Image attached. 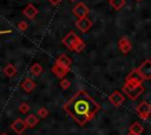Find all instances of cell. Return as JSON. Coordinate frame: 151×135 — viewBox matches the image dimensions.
I'll return each mask as SVG.
<instances>
[{
    "mask_svg": "<svg viewBox=\"0 0 151 135\" xmlns=\"http://www.w3.org/2000/svg\"><path fill=\"white\" fill-rule=\"evenodd\" d=\"M136 1H140V0H136Z\"/></svg>",
    "mask_w": 151,
    "mask_h": 135,
    "instance_id": "cell-30",
    "label": "cell"
},
{
    "mask_svg": "<svg viewBox=\"0 0 151 135\" xmlns=\"http://www.w3.org/2000/svg\"><path fill=\"white\" fill-rule=\"evenodd\" d=\"M22 14L28 18V19H34L38 14V9L32 5V4H28L24 9H22Z\"/></svg>",
    "mask_w": 151,
    "mask_h": 135,
    "instance_id": "cell-14",
    "label": "cell"
},
{
    "mask_svg": "<svg viewBox=\"0 0 151 135\" xmlns=\"http://www.w3.org/2000/svg\"><path fill=\"white\" fill-rule=\"evenodd\" d=\"M64 110L80 127L90 122L100 110V104L85 90H78L64 106Z\"/></svg>",
    "mask_w": 151,
    "mask_h": 135,
    "instance_id": "cell-1",
    "label": "cell"
},
{
    "mask_svg": "<svg viewBox=\"0 0 151 135\" xmlns=\"http://www.w3.org/2000/svg\"><path fill=\"white\" fill-rule=\"evenodd\" d=\"M29 70H31V73H32L33 75H35V76H38V75H40V74L42 73V70H44V68H42V66H41L40 63H38V62H35V63H33V65L31 66V68H29Z\"/></svg>",
    "mask_w": 151,
    "mask_h": 135,
    "instance_id": "cell-19",
    "label": "cell"
},
{
    "mask_svg": "<svg viewBox=\"0 0 151 135\" xmlns=\"http://www.w3.org/2000/svg\"><path fill=\"white\" fill-rule=\"evenodd\" d=\"M71 1H76V0H71Z\"/></svg>",
    "mask_w": 151,
    "mask_h": 135,
    "instance_id": "cell-29",
    "label": "cell"
},
{
    "mask_svg": "<svg viewBox=\"0 0 151 135\" xmlns=\"http://www.w3.org/2000/svg\"><path fill=\"white\" fill-rule=\"evenodd\" d=\"M136 70L142 76L143 80H150L151 79V61L145 60L142 65L138 66V68H136Z\"/></svg>",
    "mask_w": 151,
    "mask_h": 135,
    "instance_id": "cell-5",
    "label": "cell"
},
{
    "mask_svg": "<svg viewBox=\"0 0 151 135\" xmlns=\"http://www.w3.org/2000/svg\"><path fill=\"white\" fill-rule=\"evenodd\" d=\"M109 2L111 5V7L116 11H120L125 6V0H110Z\"/></svg>",
    "mask_w": 151,
    "mask_h": 135,
    "instance_id": "cell-20",
    "label": "cell"
},
{
    "mask_svg": "<svg viewBox=\"0 0 151 135\" xmlns=\"http://www.w3.org/2000/svg\"><path fill=\"white\" fill-rule=\"evenodd\" d=\"M109 101L114 106V107H120L124 102H125V95L118 90L113 92L110 96H109Z\"/></svg>",
    "mask_w": 151,
    "mask_h": 135,
    "instance_id": "cell-9",
    "label": "cell"
},
{
    "mask_svg": "<svg viewBox=\"0 0 151 135\" xmlns=\"http://www.w3.org/2000/svg\"><path fill=\"white\" fill-rule=\"evenodd\" d=\"M145 87L143 85H139L137 87H125L123 86V94L125 96H127L131 101H136L137 99H139V96L144 93Z\"/></svg>",
    "mask_w": 151,
    "mask_h": 135,
    "instance_id": "cell-3",
    "label": "cell"
},
{
    "mask_svg": "<svg viewBox=\"0 0 151 135\" xmlns=\"http://www.w3.org/2000/svg\"><path fill=\"white\" fill-rule=\"evenodd\" d=\"M4 74H5L6 76H8V77L14 76V75L17 74V68H15V66H14L13 63L6 65L5 68H4Z\"/></svg>",
    "mask_w": 151,
    "mask_h": 135,
    "instance_id": "cell-18",
    "label": "cell"
},
{
    "mask_svg": "<svg viewBox=\"0 0 151 135\" xmlns=\"http://www.w3.org/2000/svg\"><path fill=\"white\" fill-rule=\"evenodd\" d=\"M136 110H137V114L139 117H142L143 120H147L151 114V104L147 101H142L137 106Z\"/></svg>",
    "mask_w": 151,
    "mask_h": 135,
    "instance_id": "cell-6",
    "label": "cell"
},
{
    "mask_svg": "<svg viewBox=\"0 0 151 135\" xmlns=\"http://www.w3.org/2000/svg\"><path fill=\"white\" fill-rule=\"evenodd\" d=\"M76 27L80 31V32H83V33H85V32H87L91 27H92V21L86 16V18H80V19H78L77 21H76Z\"/></svg>",
    "mask_w": 151,
    "mask_h": 135,
    "instance_id": "cell-10",
    "label": "cell"
},
{
    "mask_svg": "<svg viewBox=\"0 0 151 135\" xmlns=\"http://www.w3.org/2000/svg\"><path fill=\"white\" fill-rule=\"evenodd\" d=\"M61 42L68 50L76 53H81L86 47V43L83 41V39L79 35H77L74 32H68L63 38Z\"/></svg>",
    "mask_w": 151,
    "mask_h": 135,
    "instance_id": "cell-2",
    "label": "cell"
},
{
    "mask_svg": "<svg viewBox=\"0 0 151 135\" xmlns=\"http://www.w3.org/2000/svg\"><path fill=\"white\" fill-rule=\"evenodd\" d=\"M28 110H29V106H28V103H26V102H21V103L19 104V112H20V113L26 114V113H28Z\"/></svg>",
    "mask_w": 151,
    "mask_h": 135,
    "instance_id": "cell-21",
    "label": "cell"
},
{
    "mask_svg": "<svg viewBox=\"0 0 151 135\" xmlns=\"http://www.w3.org/2000/svg\"><path fill=\"white\" fill-rule=\"evenodd\" d=\"M51 70H52V73H53L58 79H64V77L66 76V74L70 72V68L63 67V66H59V65L54 63V65L52 66Z\"/></svg>",
    "mask_w": 151,
    "mask_h": 135,
    "instance_id": "cell-12",
    "label": "cell"
},
{
    "mask_svg": "<svg viewBox=\"0 0 151 135\" xmlns=\"http://www.w3.org/2000/svg\"><path fill=\"white\" fill-rule=\"evenodd\" d=\"M12 31L11 29H4V31H0V35H4V34H11Z\"/></svg>",
    "mask_w": 151,
    "mask_h": 135,
    "instance_id": "cell-25",
    "label": "cell"
},
{
    "mask_svg": "<svg viewBox=\"0 0 151 135\" xmlns=\"http://www.w3.org/2000/svg\"><path fill=\"white\" fill-rule=\"evenodd\" d=\"M54 63H57V65H59V66H63V67L70 68L71 65H72V59H71L68 55H66V54L63 53V54H60V55L57 58V60H55Z\"/></svg>",
    "mask_w": 151,
    "mask_h": 135,
    "instance_id": "cell-13",
    "label": "cell"
},
{
    "mask_svg": "<svg viewBox=\"0 0 151 135\" xmlns=\"http://www.w3.org/2000/svg\"><path fill=\"white\" fill-rule=\"evenodd\" d=\"M20 87L26 92V93H31L32 90H34V88L37 87V85H35V82L32 80V79H29V77H26L22 82H21V85H20Z\"/></svg>",
    "mask_w": 151,
    "mask_h": 135,
    "instance_id": "cell-15",
    "label": "cell"
},
{
    "mask_svg": "<svg viewBox=\"0 0 151 135\" xmlns=\"http://www.w3.org/2000/svg\"><path fill=\"white\" fill-rule=\"evenodd\" d=\"M17 27H18L19 31L25 32V31H27V28H28V23H27L26 21H20V22L17 25Z\"/></svg>",
    "mask_w": 151,
    "mask_h": 135,
    "instance_id": "cell-24",
    "label": "cell"
},
{
    "mask_svg": "<svg viewBox=\"0 0 151 135\" xmlns=\"http://www.w3.org/2000/svg\"><path fill=\"white\" fill-rule=\"evenodd\" d=\"M143 81H144V80L142 79V76L137 73L136 69H133L132 72H130V73L126 75L123 86H125V87H137V86H139V85H143Z\"/></svg>",
    "mask_w": 151,
    "mask_h": 135,
    "instance_id": "cell-4",
    "label": "cell"
},
{
    "mask_svg": "<svg viewBox=\"0 0 151 135\" xmlns=\"http://www.w3.org/2000/svg\"><path fill=\"white\" fill-rule=\"evenodd\" d=\"M127 135H136V134H133V133H130V131H129V134H127Z\"/></svg>",
    "mask_w": 151,
    "mask_h": 135,
    "instance_id": "cell-28",
    "label": "cell"
},
{
    "mask_svg": "<svg viewBox=\"0 0 151 135\" xmlns=\"http://www.w3.org/2000/svg\"><path fill=\"white\" fill-rule=\"evenodd\" d=\"M24 122L26 123L27 127H29V128H34V127L39 123V119H38V116H37L35 114H29V115L26 116V119L24 120Z\"/></svg>",
    "mask_w": 151,
    "mask_h": 135,
    "instance_id": "cell-16",
    "label": "cell"
},
{
    "mask_svg": "<svg viewBox=\"0 0 151 135\" xmlns=\"http://www.w3.org/2000/svg\"><path fill=\"white\" fill-rule=\"evenodd\" d=\"M38 115H39L40 117L45 119V117H47V116H48V110H47L45 107H41V108H39V109H38Z\"/></svg>",
    "mask_w": 151,
    "mask_h": 135,
    "instance_id": "cell-23",
    "label": "cell"
},
{
    "mask_svg": "<svg viewBox=\"0 0 151 135\" xmlns=\"http://www.w3.org/2000/svg\"><path fill=\"white\" fill-rule=\"evenodd\" d=\"M129 131H130V133H133V134H136V135H142L143 131H144V127H143L142 123H139V122L136 121V122H133V123L130 126Z\"/></svg>",
    "mask_w": 151,
    "mask_h": 135,
    "instance_id": "cell-17",
    "label": "cell"
},
{
    "mask_svg": "<svg viewBox=\"0 0 151 135\" xmlns=\"http://www.w3.org/2000/svg\"><path fill=\"white\" fill-rule=\"evenodd\" d=\"M60 87L63 88V89H68L70 87H71V81L70 80H67V79H61V81H60Z\"/></svg>",
    "mask_w": 151,
    "mask_h": 135,
    "instance_id": "cell-22",
    "label": "cell"
},
{
    "mask_svg": "<svg viewBox=\"0 0 151 135\" xmlns=\"http://www.w3.org/2000/svg\"><path fill=\"white\" fill-rule=\"evenodd\" d=\"M0 135H8V134H7V133H1Z\"/></svg>",
    "mask_w": 151,
    "mask_h": 135,
    "instance_id": "cell-27",
    "label": "cell"
},
{
    "mask_svg": "<svg viewBox=\"0 0 151 135\" xmlns=\"http://www.w3.org/2000/svg\"><path fill=\"white\" fill-rule=\"evenodd\" d=\"M11 128L14 130V133H17L18 135H21V134L25 131V129L27 128V126H26V123L24 122V120L19 117V119H17V120H14V121L12 122Z\"/></svg>",
    "mask_w": 151,
    "mask_h": 135,
    "instance_id": "cell-11",
    "label": "cell"
},
{
    "mask_svg": "<svg viewBox=\"0 0 151 135\" xmlns=\"http://www.w3.org/2000/svg\"><path fill=\"white\" fill-rule=\"evenodd\" d=\"M72 13H73L78 19H80V18H86V16L88 15V13H90V8H88L85 4L79 2L78 5H76V6L72 8Z\"/></svg>",
    "mask_w": 151,
    "mask_h": 135,
    "instance_id": "cell-7",
    "label": "cell"
},
{
    "mask_svg": "<svg viewBox=\"0 0 151 135\" xmlns=\"http://www.w3.org/2000/svg\"><path fill=\"white\" fill-rule=\"evenodd\" d=\"M118 49L123 54H129L132 49V43L127 36H123L118 40Z\"/></svg>",
    "mask_w": 151,
    "mask_h": 135,
    "instance_id": "cell-8",
    "label": "cell"
},
{
    "mask_svg": "<svg viewBox=\"0 0 151 135\" xmlns=\"http://www.w3.org/2000/svg\"><path fill=\"white\" fill-rule=\"evenodd\" d=\"M52 5H59L60 2H61V0H48Z\"/></svg>",
    "mask_w": 151,
    "mask_h": 135,
    "instance_id": "cell-26",
    "label": "cell"
}]
</instances>
